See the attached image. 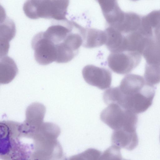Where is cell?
<instances>
[{
  "label": "cell",
  "mask_w": 160,
  "mask_h": 160,
  "mask_svg": "<svg viewBox=\"0 0 160 160\" xmlns=\"http://www.w3.org/2000/svg\"><path fill=\"white\" fill-rule=\"evenodd\" d=\"M58 21L43 32L54 49L56 62L67 63L78 53L83 43L86 28L67 19Z\"/></svg>",
  "instance_id": "cell-1"
},
{
  "label": "cell",
  "mask_w": 160,
  "mask_h": 160,
  "mask_svg": "<svg viewBox=\"0 0 160 160\" xmlns=\"http://www.w3.org/2000/svg\"><path fill=\"white\" fill-rule=\"evenodd\" d=\"M118 87L120 94L117 104L123 109L137 114L145 112L151 106L156 88L142 76L128 74Z\"/></svg>",
  "instance_id": "cell-2"
},
{
  "label": "cell",
  "mask_w": 160,
  "mask_h": 160,
  "mask_svg": "<svg viewBox=\"0 0 160 160\" xmlns=\"http://www.w3.org/2000/svg\"><path fill=\"white\" fill-rule=\"evenodd\" d=\"M0 158L3 159H27L30 158L27 146L20 141V124L12 121L0 122Z\"/></svg>",
  "instance_id": "cell-3"
},
{
  "label": "cell",
  "mask_w": 160,
  "mask_h": 160,
  "mask_svg": "<svg viewBox=\"0 0 160 160\" xmlns=\"http://www.w3.org/2000/svg\"><path fill=\"white\" fill-rule=\"evenodd\" d=\"M69 0H27L23 9L31 19H52L57 21L67 19Z\"/></svg>",
  "instance_id": "cell-4"
},
{
  "label": "cell",
  "mask_w": 160,
  "mask_h": 160,
  "mask_svg": "<svg viewBox=\"0 0 160 160\" xmlns=\"http://www.w3.org/2000/svg\"><path fill=\"white\" fill-rule=\"evenodd\" d=\"M101 120L114 130L124 129L136 131L138 118L137 114L111 103L101 112Z\"/></svg>",
  "instance_id": "cell-5"
},
{
  "label": "cell",
  "mask_w": 160,
  "mask_h": 160,
  "mask_svg": "<svg viewBox=\"0 0 160 160\" xmlns=\"http://www.w3.org/2000/svg\"><path fill=\"white\" fill-rule=\"evenodd\" d=\"M142 55L128 51L111 52L107 58L108 64L114 72L120 74L129 73L140 63Z\"/></svg>",
  "instance_id": "cell-6"
},
{
  "label": "cell",
  "mask_w": 160,
  "mask_h": 160,
  "mask_svg": "<svg viewBox=\"0 0 160 160\" xmlns=\"http://www.w3.org/2000/svg\"><path fill=\"white\" fill-rule=\"evenodd\" d=\"M83 77L88 84L104 90L111 86L112 76L110 71L92 65L86 66L82 72Z\"/></svg>",
  "instance_id": "cell-7"
},
{
  "label": "cell",
  "mask_w": 160,
  "mask_h": 160,
  "mask_svg": "<svg viewBox=\"0 0 160 160\" xmlns=\"http://www.w3.org/2000/svg\"><path fill=\"white\" fill-rule=\"evenodd\" d=\"M31 45L34 50L35 59L39 64L46 65L56 61L54 52L42 32L34 36Z\"/></svg>",
  "instance_id": "cell-8"
},
{
  "label": "cell",
  "mask_w": 160,
  "mask_h": 160,
  "mask_svg": "<svg viewBox=\"0 0 160 160\" xmlns=\"http://www.w3.org/2000/svg\"><path fill=\"white\" fill-rule=\"evenodd\" d=\"M45 111V108L42 104L34 102L30 104L26 109L23 127L29 132H34L43 122Z\"/></svg>",
  "instance_id": "cell-9"
},
{
  "label": "cell",
  "mask_w": 160,
  "mask_h": 160,
  "mask_svg": "<svg viewBox=\"0 0 160 160\" xmlns=\"http://www.w3.org/2000/svg\"><path fill=\"white\" fill-rule=\"evenodd\" d=\"M111 142L112 145L120 148L131 151L138 146V139L136 131L120 129L114 130L111 136Z\"/></svg>",
  "instance_id": "cell-10"
},
{
  "label": "cell",
  "mask_w": 160,
  "mask_h": 160,
  "mask_svg": "<svg viewBox=\"0 0 160 160\" xmlns=\"http://www.w3.org/2000/svg\"><path fill=\"white\" fill-rule=\"evenodd\" d=\"M142 16L133 12H124L121 18L112 27L126 35L139 29L141 24Z\"/></svg>",
  "instance_id": "cell-11"
},
{
  "label": "cell",
  "mask_w": 160,
  "mask_h": 160,
  "mask_svg": "<svg viewBox=\"0 0 160 160\" xmlns=\"http://www.w3.org/2000/svg\"><path fill=\"white\" fill-rule=\"evenodd\" d=\"M18 72L17 65L13 59L7 55L0 57V82L7 84L15 77Z\"/></svg>",
  "instance_id": "cell-12"
},
{
  "label": "cell",
  "mask_w": 160,
  "mask_h": 160,
  "mask_svg": "<svg viewBox=\"0 0 160 160\" xmlns=\"http://www.w3.org/2000/svg\"><path fill=\"white\" fill-rule=\"evenodd\" d=\"M146 64L160 69V39L153 38L150 39L142 53Z\"/></svg>",
  "instance_id": "cell-13"
},
{
  "label": "cell",
  "mask_w": 160,
  "mask_h": 160,
  "mask_svg": "<svg viewBox=\"0 0 160 160\" xmlns=\"http://www.w3.org/2000/svg\"><path fill=\"white\" fill-rule=\"evenodd\" d=\"M3 23L1 26L0 57L7 55L10 45L9 42L14 37L16 28L14 22L9 21L8 23Z\"/></svg>",
  "instance_id": "cell-14"
},
{
  "label": "cell",
  "mask_w": 160,
  "mask_h": 160,
  "mask_svg": "<svg viewBox=\"0 0 160 160\" xmlns=\"http://www.w3.org/2000/svg\"><path fill=\"white\" fill-rule=\"evenodd\" d=\"M107 35L104 31L94 28H87L82 46L87 48H93L105 44Z\"/></svg>",
  "instance_id": "cell-15"
},
{
  "label": "cell",
  "mask_w": 160,
  "mask_h": 160,
  "mask_svg": "<svg viewBox=\"0 0 160 160\" xmlns=\"http://www.w3.org/2000/svg\"><path fill=\"white\" fill-rule=\"evenodd\" d=\"M105 31L107 35L105 44L111 52H122L124 41L123 35L115 28L108 26Z\"/></svg>",
  "instance_id": "cell-16"
},
{
  "label": "cell",
  "mask_w": 160,
  "mask_h": 160,
  "mask_svg": "<svg viewBox=\"0 0 160 160\" xmlns=\"http://www.w3.org/2000/svg\"><path fill=\"white\" fill-rule=\"evenodd\" d=\"M142 22L153 30L160 26V10H154L142 16Z\"/></svg>",
  "instance_id": "cell-17"
},
{
  "label": "cell",
  "mask_w": 160,
  "mask_h": 160,
  "mask_svg": "<svg viewBox=\"0 0 160 160\" xmlns=\"http://www.w3.org/2000/svg\"><path fill=\"white\" fill-rule=\"evenodd\" d=\"M101 152L95 149H89L82 153L73 157L74 159H99Z\"/></svg>",
  "instance_id": "cell-18"
},
{
  "label": "cell",
  "mask_w": 160,
  "mask_h": 160,
  "mask_svg": "<svg viewBox=\"0 0 160 160\" xmlns=\"http://www.w3.org/2000/svg\"><path fill=\"white\" fill-rule=\"evenodd\" d=\"M99 5L117 1V0H96Z\"/></svg>",
  "instance_id": "cell-19"
},
{
  "label": "cell",
  "mask_w": 160,
  "mask_h": 160,
  "mask_svg": "<svg viewBox=\"0 0 160 160\" xmlns=\"http://www.w3.org/2000/svg\"><path fill=\"white\" fill-rule=\"evenodd\" d=\"M131 0L133 1H138V0Z\"/></svg>",
  "instance_id": "cell-20"
}]
</instances>
